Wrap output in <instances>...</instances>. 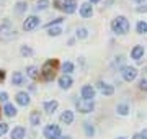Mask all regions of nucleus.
<instances>
[{"instance_id": "1", "label": "nucleus", "mask_w": 147, "mask_h": 139, "mask_svg": "<svg viewBox=\"0 0 147 139\" xmlns=\"http://www.w3.org/2000/svg\"><path fill=\"white\" fill-rule=\"evenodd\" d=\"M57 67H59V61L57 59H47L46 62L42 64L41 67V75L44 80H53L56 77V72H57Z\"/></svg>"}, {"instance_id": "2", "label": "nucleus", "mask_w": 147, "mask_h": 139, "mask_svg": "<svg viewBox=\"0 0 147 139\" xmlns=\"http://www.w3.org/2000/svg\"><path fill=\"white\" fill-rule=\"evenodd\" d=\"M129 22H127L126 16H116L115 20L111 22V30L116 33V34H126L129 31Z\"/></svg>"}, {"instance_id": "3", "label": "nucleus", "mask_w": 147, "mask_h": 139, "mask_svg": "<svg viewBox=\"0 0 147 139\" xmlns=\"http://www.w3.org/2000/svg\"><path fill=\"white\" fill-rule=\"evenodd\" d=\"M15 30L11 26L10 20H3V23L0 25V39H3V41H8L11 38H15Z\"/></svg>"}, {"instance_id": "4", "label": "nucleus", "mask_w": 147, "mask_h": 139, "mask_svg": "<svg viewBox=\"0 0 147 139\" xmlns=\"http://www.w3.org/2000/svg\"><path fill=\"white\" fill-rule=\"evenodd\" d=\"M42 134H44L46 139H61L62 138L61 136V128H59L57 124H47L46 128H44V131H42Z\"/></svg>"}, {"instance_id": "5", "label": "nucleus", "mask_w": 147, "mask_h": 139, "mask_svg": "<svg viewBox=\"0 0 147 139\" xmlns=\"http://www.w3.org/2000/svg\"><path fill=\"white\" fill-rule=\"evenodd\" d=\"M121 77L126 82H132L137 77V69L131 67V65H124V67H121Z\"/></svg>"}, {"instance_id": "6", "label": "nucleus", "mask_w": 147, "mask_h": 139, "mask_svg": "<svg viewBox=\"0 0 147 139\" xmlns=\"http://www.w3.org/2000/svg\"><path fill=\"white\" fill-rule=\"evenodd\" d=\"M75 107H77V110H79L80 113H92L95 108V103L93 100H79V102L75 103Z\"/></svg>"}, {"instance_id": "7", "label": "nucleus", "mask_w": 147, "mask_h": 139, "mask_svg": "<svg viewBox=\"0 0 147 139\" xmlns=\"http://www.w3.org/2000/svg\"><path fill=\"white\" fill-rule=\"evenodd\" d=\"M39 26V18H38L36 15H31V16H28L26 20L23 22V30L25 31H33L34 28Z\"/></svg>"}, {"instance_id": "8", "label": "nucleus", "mask_w": 147, "mask_h": 139, "mask_svg": "<svg viewBox=\"0 0 147 139\" xmlns=\"http://www.w3.org/2000/svg\"><path fill=\"white\" fill-rule=\"evenodd\" d=\"M61 10H62L64 13H67V15H72V13H75V10H77V2H75V0H62Z\"/></svg>"}, {"instance_id": "9", "label": "nucleus", "mask_w": 147, "mask_h": 139, "mask_svg": "<svg viewBox=\"0 0 147 139\" xmlns=\"http://www.w3.org/2000/svg\"><path fill=\"white\" fill-rule=\"evenodd\" d=\"M80 95L84 100H93L95 98V88L92 85H84L80 90Z\"/></svg>"}, {"instance_id": "10", "label": "nucleus", "mask_w": 147, "mask_h": 139, "mask_svg": "<svg viewBox=\"0 0 147 139\" xmlns=\"http://www.w3.org/2000/svg\"><path fill=\"white\" fill-rule=\"evenodd\" d=\"M15 100H16V103L18 105H21V107H28L30 105V95H28L26 92H18L16 93V96H15Z\"/></svg>"}, {"instance_id": "11", "label": "nucleus", "mask_w": 147, "mask_h": 139, "mask_svg": "<svg viewBox=\"0 0 147 139\" xmlns=\"http://www.w3.org/2000/svg\"><path fill=\"white\" fill-rule=\"evenodd\" d=\"M93 15V7L90 2H85L80 5V16H84V18H90V16Z\"/></svg>"}, {"instance_id": "12", "label": "nucleus", "mask_w": 147, "mask_h": 139, "mask_svg": "<svg viewBox=\"0 0 147 139\" xmlns=\"http://www.w3.org/2000/svg\"><path fill=\"white\" fill-rule=\"evenodd\" d=\"M96 88H98L103 95H108V96L115 93V87L108 85V84H105V82H98V84H96Z\"/></svg>"}, {"instance_id": "13", "label": "nucleus", "mask_w": 147, "mask_h": 139, "mask_svg": "<svg viewBox=\"0 0 147 139\" xmlns=\"http://www.w3.org/2000/svg\"><path fill=\"white\" fill-rule=\"evenodd\" d=\"M72 84H74V80H72V77H70V75H62V77L59 79V87H61L62 90L70 88V87H72Z\"/></svg>"}, {"instance_id": "14", "label": "nucleus", "mask_w": 147, "mask_h": 139, "mask_svg": "<svg viewBox=\"0 0 147 139\" xmlns=\"http://www.w3.org/2000/svg\"><path fill=\"white\" fill-rule=\"evenodd\" d=\"M59 107V102L57 100H49V102H44V111L49 113V115H53Z\"/></svg>"}, {"instance_id": "15", "label": "nucleus", "mask_w": 147, "mask_h": 139, "mask_svg": "<svg viewBox=\"0 0 147 139\" xmlns=\"http://www.w3.org/2000/svg\"><path fill=\"white\" fill-rule=\"evenodd\" d=\"M23 84H25V75L21 74V72H13V75H11V85L20 87Z\"/></svg>"}, {"instance_id": "16", "label": "nucleus", "mask_w": 147, "mask_h": 139, "mask_svg": "<svg viewBox=\"0 0 147 139\" xmlns=\"http://www.w3.org/2000/svg\"><path fill=\"white\" fill-rule=\"evenodd\" d=\"M72 121H74V111H70V110L62 111V115H61V123L62 124H72Z\"/></svg>"}, {"instance_id": "17", "label": "nucleus", "mask_w": 147, "mask_h": 139, "mask_svg": "<svg viewBox=\"0 0 147 139\" xmlns=\"http://www.w3.org/2000/svg\"><path fill=\"white\" fill-rule=\"evenodd\" d=\"M25 128H21V126H16L13 128V131L10 133V139H23L25 138Z\"/></svg>"}, {"instance_id": "18", "label": "nucleus", "mask_w": 147, "mask_h": 139, "mask_svg": "<svg viewBox=\"0 0 147 139\" xmlns=\"http://www.w3.org/2000/svg\"><path fill=\"white\" fill-rule=\"evenodd\" d=\"M142 56H144V46H134L131 51V57L136 61H141Z\"/></svg>"}, {"instance_id": "19", "label": "nucleus", "mask_w": 147, "mask_h": 139, "mask_svg": "<svg viewBox=\"0 0 147 139\" xmlns=\"http://www.w3.org/2000/svg\"><path fill=\"white\" fill-rule=\"evenodd\" d=\"M30 123L33 126H39V123H41V113L38 111V110L30 113Z\"/></svg>"}, {"instance_id": "20", "label": "nucleus", "mask_w": 147, "mask_h": 139, "mask_svg": "<svg viewBox=\"0 0 147 139\" xmlns=\"http://www.w3.org/2000/svg\"><path fill=\"white\" fill-rule=\"evenodd\" d=\"M3 115L8 118H13L16 116V108L11 105V103H5V107H3Z\"/></svg>"}, {"instance_id": "21", "label": "nucleus", "mask_w": 147, "mask_h": 139, "mask_svg": "<svg viewBox=\"0 0 147 139\" xmlns=\"http://www.w3.org/2000/svg\"><path fill=\"white\" fill-rule=\"evenodd\" d=\"M26 74H28L30 79L36 80L38 77H39V69H38L36 65H28V67H26Z\"/></svg>"}, {"instance_id": "22", "label": "nucleus", "mask_w": 147, "mask_h": 139, "mask_svg": "<svg viewBox=\"0 0 147 139\" xmlns=\"http://www.w3.org/2000/svg\"><path fill=\"white\" fill-rule=\"evenodd\" d=\"M28 8V3L25 2V0H20V2H16V5H15V11L18 13V15H21V13H25Z\"/></svg>"}, {"instance_id": "23", "label": "nucleus", "mask_w": 147, "mask_h": 139, "mask_svg": "<svg viewBox=\"0 0 147 139\" xmlns=\"http://www.w3.org/2000/svg\"><path fill=\"white\" fill-rule=\"evenodd\" d=\"M116 111H118V115H121V116H126L127 113H129V107H127L126 103H119V105L116 107Z\"/></svg>"}, {"instance_id": "24", "label": "nucleus", "mask_w": 147, "mask_h": 139, "mask_svg": "<svg viewBox=\"0 0 147 139\" xmlns=\"http://www.w3.org/2000/svg\"><path fill=\"white\" fill-rule=\"evenodd\" d=\"M84 129H85V134H87L88 138H93L95 136V128L88 123V121H85L84 123Z\"/></svg>"}, {"instance_id": "25", "label": "nucleus", "mask_w": 147, "mask_h": 139, "mask_svg": "<svg viewBox=\"0 0 147 139\" xmlns=\"http://www.w3.org/2000/svg\"><path fill=\"white\" fill-rule=\"evenodd\" d=\"M136 31L139 33V34H146L147 33V23L146 22H139L136 25Z\"/></svg>"}, {"instance_id": "26", "label": "nucleus", "mask_w": 147, "mask_h": 139, "mask_svg": "<svg viewBox=\"0 0 147 139\" xmlns=\"http://www.w3.org/2000/svg\"><path fill=\"white\" fill-rule=\"evenodd\" d=\"M62 33V28L61 26H53V28H47V34L49 36H59Z\"/></svg>"}, {"instance_id": "27", "label": "nucleus", "mask_w": 147, "mask_h": 139, "mask_svg": "<svg viewBox=\"0 0 147 139\" xmlns=\"http://www.w3.org/2000/svg\"><path fill=\"white\" fill-rule=\"evenodd\" d=\"M62 70H64V75H69L70 72H74V64L72 62H64L62 64Z\"/></svg>"}, {"instance_id": "28", "label": "nucleus", "mask_w": 147, "mask_h": 139, "mask_svg": "<svg viewBox=\"0 0 147 139\" xmlns=\"http://www.w3.org/2000/svg\"><path fill=\"white\" fill-rule=\"evenodd\" d=\"M47 7H49V0H38L36 3V10H46Z\"/></svg>"}, {"instance_id": "29", "label": "nucleus", "mask_w": 147, "mask_h": 139, "mask_svg": "<svg viewBox=\"0 0 147 139\" xmlns=\"http://www.w3.org/2000/svg\"><path fill=\"white\" fill-rule=\"evenodd\" d=\"M87 36H88V30L87 28H79L77 30V38L79 39H85Z\"/></svg>"}, {"instance_id": "30", "label": "nucleus", "mask_w": 147, "mask_h": 139, "mask_svg": "<svg viewBox=\"0 0 147 139\" xmlns=\"http://www.w3.org/2000/svg\"><path fill=\"white\" fill-rule=\"evenodd\" d=\"M20 53H21V56H31L33 49L30 48V46H26V44H25V46H21V48H20Z\"/></svg>"}, {"instance_id": "31", "label": "nucleus", "mask_w": 147, "mask_h": 139, "mask_svg": "<svg viewBox=\"0 0 147 139\" xmlns=\"http://www.w3.org/2000/svg\"><path fill=\"white\" fill-rule=\"evenodd\" d=\"M62 22H64V18H56L54 22L47 23V25H46V30H47V28H53V26H56V25H61V23H62Z\"/></svg>"}, {"instance_id": "32", "label": "nucleus", "mask_w": 147, "mask_h": 139, "mask_svg": "<svg viewBox=\"0 0 147 139\" xmlns=\"http://www.w3.org/2000/svg\"><path fill=\"white\" fill-rule=\"evenodd\" d=\"M7 131H8V124L7 123H0V138H2Z\"/></svg>"}, {"instance_id": "33", "label": "nucleus", "mask_w": 147, "mask_h": 139, "mask_svg": "<svg viewBox=\"0 0 147 139\" xmlns=\"http://www.w3.org/2000/svg\"><path fill=\"white\" fill-rule=\"evenodd\" d=\"M7 100H8V93H7V92H0V102L8 103Z\"/></svg>"}, {"instance_id": "34", "label": "nucleus", "mask_w": 147, "mask_h": 139, "mask_svg": "<svg viewBox=\"0 0 147 139\" xmlns=\"http://www.w3.org/2000/svg\"><path fill=\"white\" fill-rule=\"evenodd\" d=\"M139 88H141V90H147V79H141V82H139Z\"/></svg>"}, {"instance_id": "35", "label": "nucleus", "mask_w": 147, "mask_h": 139, "mask_svg": "<svg viewBox=\"0 0 147 139\" xmlns=\"http://www.w3.org/2000/svg\"><path fill=\"white\" fill-rule=\"evenodd\" d=\"M136 11H139V13H147V3H144L142 7H137Z\"/></svg>"}, {"instance_id": "36", "label": "nucleus", "mask_w": 147, "mask_h": 139, "mask_svg": "<svg viewBox=\"0 0 147 139\" xmlns=\"http://www.w3.org/2000/svg\"><path fill=\"white\" fill-rule=\"evenodd\" d=\"M123 61H124V56H118V57H115V65H118V64H123Z\"/></svg>"}, {"instance_id": "37", "label": "nucleus", "mask_w": 147, "mask_h": 139, "mask_svg": "<svg viewBox=\"0 0 147 139\" xmlns=\"http://www.w3.org/2000/svg\"><path fill=\"white\" fill-rule=\"evenodd\" d=\"M3 80H5V70L0 69V82H3Z\"/></svg>"}, {"instance_id": "38", "label": "nucleus", "mask_w": 147, "mask_h": 139, "mask_svg": "<svg viewBox=\"0 0 147 139\" xmlns=\"http://www.w3.org/2000/svg\"><path fill=\"white\" fill-rule=\"evenodd\" d=\"M132 139H144V138H142V134H134V136H132Z\"/></svg>"}, {"instance_id": "39", "label": "nucleus", "mask_w": 147, "mask_h": 139, "mask_svg": "<svg viewBox=\"0 0 147 139\" xmlns=\"http://www.w3.org/2000/svg\"><path fill=\"white\" fill-rule=\"evenodd\" d=\"M141 134H142V138H144V139H147V129H144Z\"/></svg>"}, {"instance_id": "40", "label": "nucleus", "mask_w": 147, "mask_h": 139, "mask_svg": "<svg viewBox=\"0 0 147 139\" xmlns=\"http://www.w3.org/2000/svg\"><path fill=\"white\" fill-rule=\"evenodd\" d=\"M90 3H96V2H100V0H88Z\"/></svg>"}, {"instance_id": "41", "label": "nucleus", "mask_w": 147, "mask_h": 139, "mask_svg": "<svg viewBox=\"0 0 147 139\" xmlns=\"http://www.w3.org/2000/svg\"><path fill=\"white\" fill-rule=\"evenodd\" d=\"M61 139H72L70 136H64V138H61Z\"/></svg>"}, {"instance_id": "42", "label": "nucleus", "mask_w": 147, "mask_h": 139, "mask_svg": "<svg viewBox=\"0 0 147 139\" xmlns=\"http://www.w3.org/2000/svg\"><path fill=\"white\" fill-rule=\"evenodd\" d=\"M136 2H139V3H144V2H146V0H136Z\"/></svg>"}, {"instance_id": "43", "label": "nucleus", "mask_w": 147, "mask_h": 139, "mask_svg": "<svg viewBox=\"0 0 147 139\" xmlns=\"http://www.w3.org/2000/svg\"><path fill=\"white\" fill-rule=\"evenodd\" d=\"M2 3H3V0H0V5H2Z\"/></svg>"}, {"instance_id": "44", "label": "nucleus", "mask_w": 147, "mask_h": 139, "mask_svg": "<svg viewBox=\"0 0 147 139\" xmlns=\"http://www.w3.org/2000/svg\"><path fill=\"white\" fill-rule=\"evenodd\" d=\"M116 139H126V138H116Z\"/></svg>"}, {"instance_id": "45", "label": "nucleus", "mask_w": 147, "mask_h": 139, "mask_svg": "<svg viewBox=\"0 0 147 139\" xmlns=\"http://www.w3.org/2000/svg\"><path fill=\"white\" fill-rule=\"evenodd\" d=\"M2 111H3V110H0V113H2Z\"/></svg>"}]
</instances>
